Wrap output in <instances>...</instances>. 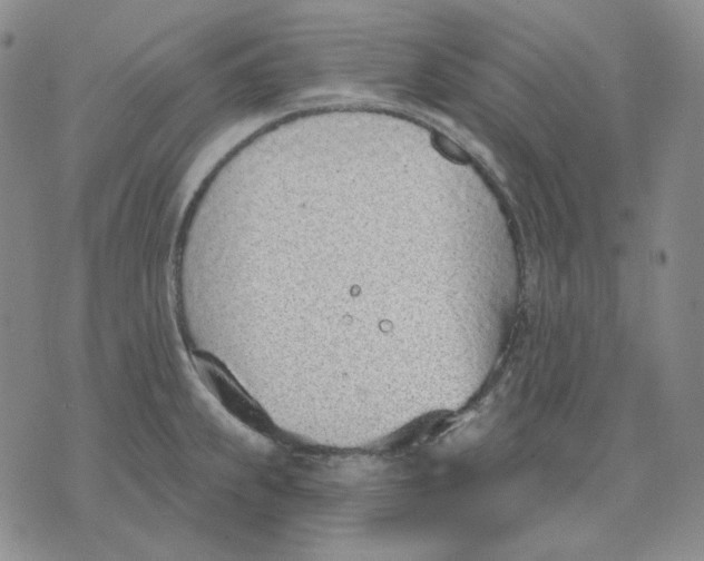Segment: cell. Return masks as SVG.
I'll use <instances>...</instances> for the list:
<instances>
[{
  "label": "cell",
  "instance_id": "6da1fadb",
  "mask_svg": "<svg viewBox=\"0 0 704 561\" xmlns=\"http://www.w3.org/2000/svg\"><path fill=\"white\" fill-rule=\"evenodd\" d=\"M193 363L201 381L236 420L257 432L268 429V419L254 400L214 357L195 353Z\"/></svg>",
  "mask_w": 704,
  "mask_h": 561
}]
</instances>
